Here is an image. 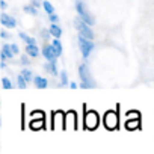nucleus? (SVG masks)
<instances>
[{"instance_id":"nucleus-1","label":"nucleus","mask_w":154,"mask_h":154,"mask_svg":"<svg viewBox=\"0 0 154 154\" xmlns=\"http://www.w3.org/2000/svg\"><path fill=\"white\" fill-rule=\"evenodd\" d=\"M79 75H80V80H82V88L83 89H91V88H95V83H94V79L91 75V71L88 68V65L82 63L79 66Z\"/></svg>"},{"instance_id":"nucleus-2","label":"nucleus","mask_w":154,"mask_h":154,"mask_svg":"<svg viewBox=\"0 0 154 154\" xmlns=\"http://www.w3.org/2000/svg\"><path fill=\"white\" fill-rule=\"evenodd\" d=\"M75 11H77V14H79V17L86 23V24H89V26H92V24H95V20H94V17L89 14V11H88V8L85 6V3L82 2V0H77L75 2Z\"/></svg>"},{"instance_id":"nucleus-3","label":"nucleus","mask_w":154,"mask_h":154,"mask_svg":"<svg viewBox=\"0 0 154 154\" xmlns=\"http://www.w3.org/2000/svg\"><path fill=\"white\" fill-rule=\"evenodd\" d=\"M74 26H75V29H77V32H79V35H80V36L88 38V39H94V36H95V35H94V32H92L91 26H89V24H86L80 17H79V18H75Z\"/></svg>"},{"instance_id":"nucleus-4","label":"nucleus","mask_w":154,"mask_h":154,"mask_svg":"<svg viewBox=\"0 0 154 154\" xmlns=\"http://www.w3.org/2000/svg\"><path fill=\"white\" fill-rule=\"evenodd\" d=\"M98 122H100V118H98V113L94 112V110H89L85 113V119H83V125L88 128V130H95L98 127Z\"/></svg>"},{"instance_id":"nucleus-5","label":"nucleus","mask_w":154,"mask_h":154,"mask_svg":"<svg viewBox=\"0 0 154 154\" xmlns=\"http://www.w3.org/2000/svg\"><path fill=\"white\" fill-rule=\"evenodd\" d=\"M79 47H80V51H82L83 57H88L94 50V42H92V39L79 36Z\"/></svg>"},{"instance_id":"nucleus-6","label":"nucleus","mask_w":154,"mask_h":154,"mask_svg":"<svg viewBox=\"0 0 154 154\" xmlns=\"http://www.w3.org/2000/svg\"><path fill=\"white\" fill-rule=\"evenodd\" d=\"M104 125L109 128V130H115L118 127V113L110 110L104 115Z\"/></svg>"},{"instance_id":"nucleus-7","label":"nucleus","mask_w":154,"mask_h":154,"mask_svg":"<svg viewBox=\"0 0 154 154\" xmlns=\"http://www.w3.org/2000/svg\"><path fill=\"white\" fill-rule=\"evenodd\" d=\"M0 23H2L5 27H11V29H14L17 26L15 18L11 17V15H8V14H2V15H0Z\"/></svg>"},{"instance_id":"nucleus-8","label":"nucleus","mask_w":154,"mask_h":154,"mask_svg":"<svg viewBox=\"0 0 154 154\" xmlns=\"http://www.w3.org/2000/svg\"><path fill=\"white\" fill-rule=\"evenodd\" d=\"M33 83H35V88H38V89H45V88L48 86L47 79H44V77H39V75L33 77Z\"/></svg>"},{"instance_id":"nucleus-9","label":"nucleus","mask_w":154,"mask_h":154,"mask_svg":"<svg viewBox=\"0 0 154 154\" xmlns=\"http://www.w3.org/2000/svg\"><path fill=\"white\" fill-rule=\"evenodd\" d=\"M42 56H44L47 60H56V54H54L51 45H50V47H48V45L42 47Z\"/></svg>"},{"instance_id":"nucleus-10","label":"nucleus","mask_w":154,"mask_h":154,"mask_svg":"<svg viewBox=\"0 0 154 154\" xmlns=\"http://www.w3.org/2000/svg\"><path fill=\"white\" fill-rule=\"evenodd\" d=\"M45 69H47V72H50L51 75H56L57 74V66H56V60H47V63H45V66H44Z\"/></svg>"},{"instance_id":"nucleus-11","label":"nucleus","mask_w":154,"mask_h":154,"mask_svg":"<svg viewBox=\"0 0 154 154\" xmlns=\"http://www.w3.org/2000/svg\"><path fill=\"white\" fill-rule=\"evenodd\" d=\"M48 32H50V35L54 36V38H60V35H62V29H60L56 23H53V24L48 27Z\"/></svg>"},{"instance_id":"nucleus-12","label":"nucleus","mask_w":154,"mask_h":154,"mask_svg":"<svg viewBox=\"0 0 154 154\" xmlns=\"http://www.w3.org/2000/svg\"><path fill=\"white\" fill-rule=\"evenodd\" d=\"M26 53H27L30 57H36V56L39 54V50H38L36 44H27V47H26Z\"/></svg>"},{"instance_id":"nucleus-13","label":"nucleus","mask_w":154,"mask_h":154,"mask_svg":"<svg viewBox=\"0 0 154 154\" xmlns=\"http://www.w3.org/2000/svg\"><path fill=\"white\" fill-rule=\"evenodd\" d=\"M51 48H53V51H54L56 57L62 54V44H60V41H59L57 38H56V39L53 41V44H51Z\"/></svg>"},{"instance_id":"nucleus-14","label":"nucleus","mask_w":154,"mask_h":154,"mask_svg":"<svg viewBox=\"0 0 154 154\" xmlns=\"http://www.w3.org/2000/svg\"><path fill=\"white\" fill-rule=\"evenodd\" d=\"M18 35H20V38H21L26 44H36V39H35V38H32V36H29V35H26L24 32H20Z\"/></svg>"},{"instance_id":"nucleus-15","label":"nucleus","mask_w":154,"mask_h":154,"mask_svg":"<svg viewBox=\"0 0 154 154\" xmlns=\"http://www.w3.org/2000/svg\"><path fill=\"white\" fill-rule=\"evenodd\" d=\"M3 48H2V53L8 57V59H12V56H14V53H12V50H11V47H9V44H5V45H2Z\"/></svg>"},{"instance_id":"nucleus-16","label":"nucleus","mask_w":154,"mask_h":154,"mask_svg":"<svg viewBox=\"0 0 154 154\" xmlns=\"http://www.w3.org/2000/svg\"><path fill=\"white\" fill-rule=\"evenodd\" d=\"M125 127L130 128V130H131V128H137V127H139V118H136V119H133V121H131V119H127Z\"/></svg>"},{"instance_id":"nucleus-17","label":"nucleus","mask_w":154,"mask_h":154,"mask_svg":"<svg viewBox=\"0 0 154 154\" xmlns=\"http://www.w3.org/2000/svg\"><path fill=\"white\" fill-rule=\"evenodd\" d=\"M21 75L26 79V82H30V80H33V75H32V71L30 69H27V68H24L23 71H21Z\"/></svg>"},{"instance_id":"nucleus-18","label":"nucleus","mask_w":154,"mask_h":154,"mask_svg":"<svg viewBox=\"0 0 154 154\" xmlns=\"http://www.w3.org/2000/svg\"><path fill=\"white\" fill-rule=\"evenodd\" d=\"M42 6H44V9H45V12H47L48 15H50V14H54V8H53V5H51L50 2H44Z\"/></svg>"},{"instance_id":"nucleus-19","label":"nucleus","mask_w":154,"mask_h":154,"mask_svg":"<svg viewBox=\"0 0 154 154\" xmlns=\"http://www.w3.org/2000/svg\"><path fill=\"white\" fill-rule=\"evenodd\" d=\"M2 86L5 89H11L12 88V83H11V80L8 79V77H3V79H2Z\"/></svg>"},{"instance_id":"nucleus-20","label":"nucleus","mask_w":154,"mask_h":154,"mask_svg":"<svg viewBox=\"0 0 154 154\" xmlns=\"http://www.w3.org/2000/svg\"><path fill=\"white\" fill-rule=\"evenodd\" d=\"M36 9H38V8H35L33 5H30V6H24V11H26L27 14H32V15H36V14H38Z\"/></svg>"},{"instance_id":"nucleus-21","label":"nucleus","mask_w":154,"mask_h":154,"mask_svg":"<svg viewBox=\"0 0 154 154\" xmlns=\"http://www.w3.org/2000/svg\"><path fill=\"white\" fill-rule=\"evenodd\" d=\"M26 83H27V82H26L24 77H23V75H18V88H20V89H26V86H27Z\"/></svg>"},{"instance_id":"nucleus-22","label":"nucleus","mask_w":154,"mask_h":154,"mask_svg":"<svg viewBox=\"0 0 154 154\" xmlns=\"http://www.w3.org/2000/svg\"><path fill=\"white\" fill-rule=\"evenodd\" d=\"M60 86H65L66 83H68V75H66V72L65 71H60Z\"/></svg>"},{"instance_id":"nucleus-23","label":"nucleus","mask_w":154,"mask_h":154,"mask_svg":"<svg viewBox=\"0 0 154 154\" xmlns=\"http://www.w3.org/2000/svg\"><path fill=\"white\" fill-rule=\"evenodd\" d=\"M30 127H32L33 130H35V128H42V119H38V121L33 119V121L30 122Z\"/></svg>"},{"instance_id":"nucleus-24","label":"nucleus","mask_w":154,"mask_h":154,"mask_svg":"<svg viewBox=\"0 0 154 154\" xmlns=\"http://www.w3.org/2000/svg\"><path fill=\"white\" fill-rule=\"evenodd\" d=\"M9 47H11V50H12V53H14V54H17V53H18V45H17V44H11Z\"/></svg>"},{"instance_id":"nucleus-25","label":"nucleus","mask_w":154,"mask_h":154,"mask_svg":"<svg viewBox=\"0 0 154 154\" xmlns=\"http://www.w3.org/2000/svg\"><path fill=\"white\" fill-rule=\"evenodd\" d=\"M0 38H3V39H8V38H9V33H8L6 30H2V32H0Z\"/></svg>"},{"instance_id":"nucleus-26","label":"nucleus","mask_w":154,"mask_h":154,"mask_svg":"<svg viewBox=\"0 0 154 154\" xmlns=\"http://www.w3.org/2000/svg\"><path fill=\"white\" fill-rule=\"evenodd\" d=\"M21 63H23V65H29V63H30V60H29L26 56H21Z\"/></svg>"},{"instance_id":"nucleus-27","label":"nucleus","mask_w":154,"mask_h":154,"mask_svg":"<svg viewBox=\"0 0 154 154\" xmlns=\"http://www.w3.org/2000/svg\"><path fill=\"white\" fill-rule=\"evenodd\" d=\"M50 21H51V23H56V21H57V15H54V14H50Z\"/></svg>"},{"instance_id":"nucleus-28","label":"nucleus","mask_w":154,"mask_h":154,"mask_svg":"<svg viewBox=\"0 0 154 154\" xmlns=\"http://www.w3.org/2000/svg\"><path fill=\"white\" fill-rule=\"evenodd\" d=\"M48 33H50L48 30H42V32H41V35H42V38H44V39H47V38H48Z\"/></svg>"},{"instance_id":"nucleus-29","label":"nucleus","mask_w":154,"mask_h":154,"mask_svg":"<svg viewBox=\"0 0 154 154\" xmlns=\"http://www.w3.org/2000/svg\"><path fill=\"white\" fill-rule=\"evenodd\" d=\"M32 5H33L35 8H38V6H39V2H38V0H33V2H32Z\"/></svg>"},{"instance_id":"nucleus-30","label":"nucleus","mask_w":154,"mask_h":154,"mask_svg":"<svg viewBox=\"0 0 154 154\" xmlns=\"http://www.w3.org/2000/svg\"><path fill=\"white\" fill-rule=\"evenodd\" d=\"M69 86H71V89H75V88H77V85H75L74 82H72V83H69Z\"/></svg>"}]
</instances>
